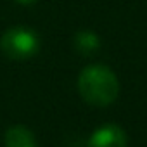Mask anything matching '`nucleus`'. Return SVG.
Returning <instances> with one entry per match:
<instances>
[{"label": "nucleus", "instance_id": "nucleus-5", "mask_svg": "<svg viewBox=\"0 0 147 147\" xmlns=\"http://www.w3.org/2000/svg\"><path fill=\"white\" fill-rule=\"evenodd\" d=\"M75 47H76V50H78L80 54L90 55V54H94V52L99 50L100 40H99V36H97L95 33H92V31H80V33H76V36H75Z\"/></svg>", "mask_w": 147, "mask_h": 147}, {"label": "nucleus", "instance_id": "nucleus-1", "mask_svg": "<svg viewBox=\"0 0 147 147\" xmlns=\"http://www.w3.org/2000/svg\"><path fill=\"white\" fill-rule=\"evenodd\" d=\"M78 90L92 106H107L111 104L119 92V83L116 75L104 64L87 66L78 78Z\"/></svg>", "mask_w": 147, "mask_h": 147}, {"label": "nucleus", "instance_id": "nucleus-2", "mask_svg": "<svg viewBox=\"0 0 147 147\" xmlns=\"http://www.w3.org/2000/svg\"><path fill=\"white\" fill-rule=\"evenodd\" d=\"M0 49L2 52L16 61H24L33 57L40 49V40L36 33L24 26H16L7 30L0 38Z\"/></svg>", "mask_w": 147, "mask_h": 147}, {"label": "nucleus", "instance_id": "nucleus-4", "mask_svg": "<svg viewBox=\"0 0 147 147\" xmlns=\"http://www.w3.org/2000/svg\"><path fill=\"white\" fill-rule=\"evenodd\" d=\"M5 147H36L35 135L24 126H12L5 133Z\"/></svg>", "mask_w": 147, "mask_h": 147}, {"label": "nucleus", "instance_id": "nucleus-3", "mask_svg": "<svg viewBox=\"0 0 147 147\" xmlns=\"http://www.w3.org/2000/svg\"><path fill=\"white\" fill-rule=\"evenodd\" d=\"M88 147H126V135L118 125H104L88 138Z\"/></svg>", "mask_w": 147, "mask_h": 147}, {"label": "nucleus", "instance_id": "nucleus-6", "mask_svg": "<svg viewBox=\"0 0 147 147\" xmlns=\"http://www.w3.org/2000/svg\"><path fill=\"white\" fill-rule=\"evenodd\" d=\"M16 2H19V4H23V5H30V4H35L36 0H16Z\"/></svg>", "mask_w": 147, "mask_h": 147}]
</instances>
